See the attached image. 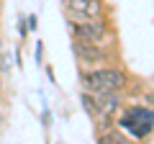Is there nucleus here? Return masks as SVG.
<instances>
[{
	"label": "nucleus",
	"instance_id": "nucleus-1",
	"mask_svg": "<svg viewBox=\"0 0 154 144\" xmlns=\"http://www.w3.org/2000/svg\"><path fill=\"white\" fill-rule=\"evenodd\" d=\"M128 88H131V75L121 62L80 72V90L85 93H128Z\"/></svg>",
	"mask_w": 154,
	"mask_h": 144
},
{
	"label": "nucleus",
	"instance_id": "nucleus-2",
	"mask_svg": "<svg viewBox=\"0 0 154 144\" xmlns=\"http://www.w3.org/2000/svg\"><path fill=\"white\" fill-rule=\"evenodd\" d=\"M113 124L131 142H144L154 134V108L144 100H126Z\"/></svg>",
	"mask_w": 154,
	"mask_h": 144
},
{
	"label": "nucleus",
	"instance_id": "nucleus-3",
	"mask_svg": "<svg viewBox=\"0 0 154 144\" xmlns=\"http://www.w3.org/2000/svg\"><path fill=\"white\" fill-rule=\"evenodd\" d=\"M80 100H82V108L90 116V121L95 124V131H100L105 126H113V118L128 100V93H85L80 90Z\"/></svg>",
	"mask_w": 154,
	"mask_h": 144
},
{
	"label": "nucleus",
	"instance_id": "nucleus-4",
	"mask_svg": "<svg viewBox=\"0 0 154 144\" xmlns=\"http://www.w3.org/2000/svg\"><path fill=\"white\" fill-rule=\"evenodd\" d=\"M67 26H69L72 41H82V44H90V46L118 52V31H116V23L110 21V16L85 21V23H67Z\"/></svg>",
	"mask_w": 154,
	"mask_h": 144
},
{
	"label": "nucleus",
	"instance_id": "nucleus-5",
	"mask_svg": "<svg viewBox=\"0 0 154 144\" xmlns=\"http://www.w3.org/2000/svg\"><path fill=\"white\" fill-rule=\"evenodd\" d=\"M62 11H64L67 23H85L110 16L105 0H62Z\"/></svg>",
	"mask_w": 154,
	"mask_h": 144
},
{
	"label": "nucleus",
	"instance_id": "nucleus-6",
	"mask_svg": "<svg viewBox=\"0 0 154 144\" xmlns=\"http://www.w3.org/2000/svg\"><path fill=\"white\" fill-rule=\"evenodd\" d=\"M72 54L77 59L80 72L82 70H98V67H105V64H118V52L90 46V44H82V41H72Z\"/></svg>",
	"mask_w": 154,
	"mask_h": 144
},
{
	"label": "nucleus",
	"instance_id": "nucleus-7",
	"mask_svg": "<svg viewBox=\"0 0 154 144\" xmlns=\"http://www.w3.org/2000/svg\"><path fill=\"white\" fill-rule=\"evenodd\" d=\"M95 139H98L100 144H126V142H131V139L116 126V124H113V126L100 129V131H95Z\"/></svg>",
	"mask_w": 154,
	"mask_h": 144
},
{
	"label": "nucleus",
	"instance_id": "nucleus-8",
	"mask_svg": "<svg viewBox=\"0 0 154 144\" xmlns=\"http://www.w3.org/2000/svg\"><path fill=\"white\" fill-rule=\"evenodd\" d=\"M16 26H18V36H21V44H23V41H26V36H28V18H26V16H21Z\"/></svg>",
	"mask_w": 154,
	"mask_h": 144
},
{
	"label": "nucleus",
	"instance_id": "nucleus-9",
	"mask_svg": "<svg viewBox=\"0 0 154 144\" xmlns=\"http://www.w3.org/2000/svg\"><path fill=\"white\" fill-rule=\"evenodd\" d=\"M141 100H144V103H149V105L154 108V90H149V93H144V95H141Z\"/></svg>",
	"mask_w": 154,
	"mask_h": 144
},
{
	"label": "nucleus",
	"instance_id": "nucleus-10",
	"mask_svg": "<svg viewBox=\"0 0 154 144\" xmlns=\"http://www.w3.org/2000/svg\"><path fill=\"white\" fill-rule=\"evenodd\" d=\"M36 57H38V64H41V62H44V44H41V41L36 44Z\"/></svg>",
	"mask_w": 154,
	"mask_h": 144
},
{
	"label": "nucleus",
	"instance_id": "nucleus-11",
	"mask_svg": "<svg viewBox=\"0 0 154 144\" xmlns=\"http://www.w3.org/2000/svg\"><path fill=\"white\" fill-rule=\"evenodd\" d=\"M28 18V31H36V26H38V23H36V16H26Z\"/></svg>",
	"mask_w": 154,
	"mask_h": 144
},
{
	"label": "nucleus",
	"instance_id": "nucleus-12",
	"mask_svg": "<svg viewBox=\"0 0 154 144\" xmlns=\"http://www.w3.org/2000/svg\"><path fill=\"white\" fill-rule=\"evenodd\" d=\"M3 80H5V75H0V95H3Z\"/></svg>",
	"mask_w": 154,
	"mask_h": 144
},
{
	"label": "nucleus",
	"instance_id": "nucleus-13",
	"mask_svg": "<svg viewBox=\"0 0 154 144\" xmlns=\"http://www.w3.org/2000/svg\"><path fill=\"white\" fill-rule=\"evenodd\" d=\"M0 52H3V28H0Z\"/></svg>",
	"mask_w": 154,
	"mask_h": 144
}]
</instances>
